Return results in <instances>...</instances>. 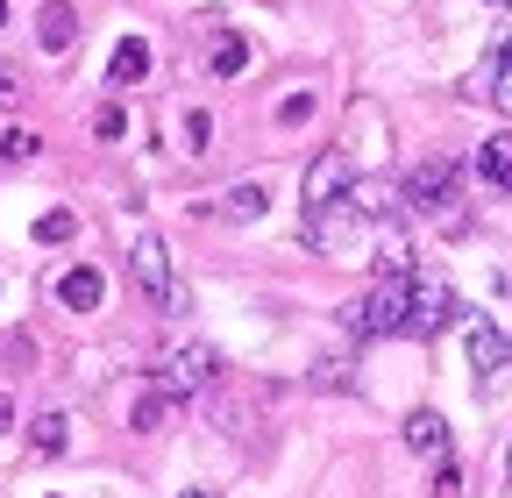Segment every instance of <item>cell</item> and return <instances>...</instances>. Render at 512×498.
I'll use <instances>...</instances> for the list:
<instances>
[{
	"instance_id": "6",
	"label": "cell",
	"mask_w": 512,
	"mask_h": 498,
	"mask_svg": "<svg viewBox=\"0 0 512 498\" xmlns=\"http://www.w3.org/2000/svg\"><path fill=\"white\" fill-rule=\"evenodd\" d=\"M456 185H463L456 164H420V171H406V200L420 214H434V207H456Z\"/></svg>"
},
{
	"instance_id": "26",
	"label": "cell",
	"mask_w": 512,
	"mask_h": 498,
	"mask_svg": "<svg viewBox=\"0 0 512 498\" xmlns=\"http://www.w3.org/2000/svg\"><path fill=\"white\" fill-rule=\"evenodd\" d=\"M505 484H512V449H505Z\"/></svg>"
},
{
	"instance_id": "3",
	"label": "cell",
	"mask_w": 512,
	"mask_h": 498,
	"mask_svg": "<svg viewBox=\"0 0 512 498\" xmlns=\"http://www.w3.org/2000/svg\"><path fill=\"white\" fill-rule=\"evenodd\" d=\"M214 370H221V363H214L207 342H178V349L157 363V392H164L171 406H178V399H200V392L214 385Z\"/></svg>"
},
{
	"instance_id": "8",
	"label": "cell",
	"mask_w": 512,
	"mask_h": 498,
	"mask_svg": "<svg viewBox=\"0 0 512 498\" xmlns=\"http://www.w3.org/2000/svg\"><path fill=\"white\" fill-rule=\"evenodd\" d=\"M470 100H491L498 114H512V36L484 57V72L470 79Z\"/></svg>"
},
{
	"instance_id": "7",
	"label": "cell",
	"mask_w": 512,
	"mask_h": 498,
	"mask_svg": "<svg viewBox=\"0 0 512 498\" xmlns=\"http://www.w3.org/2000/svg\"><path fill=\"white\" fill-rule=\"evenodd\" d=\"M470 370H477L484 385H498L505 370H512V335L491 328V321H477V328H470Z\"/></svg>"
},
{
	"instance_id": "17",
	"label": "cell",
	"mask_w": 512,
	"mask_h": 498,
	"mask_svg": "<svg viewBox=\"0 0 512 498\" xmlns=\"http://www.w3.org/2000/svg\"><path fill=\"white\" fill-rule=\"evenodd\" d=\"M164 413H171V399H164V392H143V399H136V413H128V427L150 434V427H164Z\"/></svg>"
},
{
	"instance_id": "5",
	"label": "cell",
	"mask_w": 512,
	"mask_h": 498,
	"mask_svg": "<svg viewBox=\"0 0 512 498\" xmlns=\"http://www.w3.org/2000/svg\"><path fill=\"white\" fill-rule=\"evenodd\" d=\"M448 321H463L456 292H448L441 278H413V299H406V335H441Z\"/></svg>"
},
{
	"instance_id": "4",
	"label": "cell",
	"mask_w": 512,
	"mask_h": 498,
	"mask_svg": "<svg viewBox=\"0 0 512 498\" xmlns=\"http://www.w3.org/2000/svg\"><path fill=\"white\" fill-rule=\"evenodd\" d=\"M349 185H356V157H349V150H320V157L306 164V178H299V207H306V214H328Z\"/></svg>"
},
{
	"instance_id": "2",
	"label": "cell",
	"mask_w": 512,
	"mask_h": 498,
	"mask_svg": "<svg viewBox=\"0 0 512 498\" xmlns=\"http://www.w3.org/2000/svg\"><path fill=\"white\" fill-rule=\"evenodd\" d=\"M128 271H136V285H143V299L157 306V314H185V292H178V271H171L164 235H136V257H128Z\"/></svg>"
},
{
	"instance_id": "23",
	"label": "cell",
	"mask_w": 512,
	"mask_h": 498,
	"mask_svg": "<svg viewBox=\"0 0 512 498\" xmlns=\"http://www.w3.org/2000/svg\"><path fill=\"white\" fill-rule=\"evenodd\" d=\"M313 385H320V392H349V363H320Z\"/></svg>"
},
{
	"instance_id": "1",
	"label": "cell",
	"mask_w": 512,
	"mask_h": 498,
	"mask_svg": "<svg viewBox=\"0 0 512 498\" xmlns=\"http://www.w3.org/2000/svg\"><path fill=\"white\" fill-rule=\"evenodd\" d=\"M406 299H413V271L399 278H377L356 306H349V328L370 342V335H406Z\"/></svg>"
},
{
	"instance_id": "18",
	"label": "cell",
	"mask_w": 512,
	"mask_h": 498,
	"mask_svg": "<svg viewBox=\"0 0 512 498\" xmlns=\"http://www.w3.org/2000/svg\"><path fill=\"white\" fill-rule=\"evenodd\" d=\"M72 235H79V214L72 207H57V214L36 221V242H72Z\"/></svg>"
},
{
	"instance_id": "28",
	"label": "cell",
	"mask_w": 512,
	"mask_h": 498,
	"mask_svg": "<svg viewBox=\"0 0 512 498\" xmlns=\"http://www.w3.org/2000/svg\"><path fill=\"white\" fill-rule=\"evenodd\" d=\"M0 22H8V0H0Z\"/></svg>"
},
{
	"instance_id": "14",
	"label": "cell",
	"mask_w": 512,
	"mask_h": 498,
	"mask_svg": "<svg viewBox=\"0 0 512 498\" xmlns=\"http://www.w3.org/2000/svg\"><path fill=\"white\" fill-rule=\"evenodd\" d=\"M64 442H72V420H64V413H43V420L29 427V449H36V456H64Z\"/></svg>"
},
{
	"instance_id": "15",
	"label": "cell",
	"mask_w": 512,
	"mask_h": 498,
	"mask_svg": "<svg viewBox=\"0 0 512 498\" xmlns=\"http://www.w3.org/2000/svg\"><path fill=\"white\" fill-rule=\"evenodd\" d=\"M207 72H214V79L249 72V36H221V43H214V57H207Z\"/></svg>"
},
{
	"instance_id": "22",
	"label": "cell",
	"mask_w": 512,
	"mask_h": 498,
	"mask_svg": "<svg viewBox=\"0 0 512 498\" xmlns=\"http://www.w3.org/2000/svg\"><path fill=\"white\" fill-rule=\"evenodd\" d=\"M93 136H107V143L128 136V114H121V107H100V114H93Z\"/></svg>"
},
{
	"instance_id": "10",
	"label": "cell",
	"mask_w": 512,
	"mask_h": 498,
	"mask_svg": "<svg viewBox=\"0 0 512 498\" xmlns=\"http://www.w3.org/2000/svg\"><path fill=\"white\" fill-rule=\"evenodd\" d=\"M36 43L50 50V57H64L79 43V15H72V0H43V15H36Z\"/></svg>"
},
{
	"instance_id": "16",
	"label": "cell",
	"mask_w": 512,
	"mask_h": 498,
	"mask_svg": "<svg viewBox=\"0 0 512 498\" xmlns=\"http://www.w3.org/2000/svg\"><path fill=\"white\" fill-rule=\"evenodd\" d=\"M221 207H228L235 221H256V214H264V207H271V193H264V185H235V193H228Z\"/></svg>"
},
{
	"instance_id": "13",
	"label": "cell",
	"mask_w": 512,
	"mask_h": 498,
	"mask_svg": "<svg viewBox=\"0 0 512 498\" xmlns=\"http://www.w3.org/2000/svg\"><path fill=\"white\" fill-rule=\"evenodd\" d=\"M477 171H484L491 185H505V193H512V136H491V143H477Z\"/></svg>"
},
{
	"instance_id": "27",
	"label": "cell",
	"mask_w": 512,
	"mask_h": 498,
	"mask_svg": "<svg viewBox=\"0 0 512 498\" xmlns=\"http://www.w3.org/2000/svg\"><path fill=\"white\" fill-rule=\"evenodd\" d=\"M185 498H214V491H185Z\"/></svg>"
},
{
	"instance_id": "24",
	"label": "cell",
	"mask_w": 512,
	"mask_h": 498,
	"mask_svg": "<svg viewBox=\"0 0 512 498\" xmlns=\"http://www.w3.org/2000/svg\"><path fill=\"white\" fill-rule=\"evenodd\" d=\"M15 100H22V79H15L8 65H0V107H15Z\"/></svg>"
},
{
	"instance_id": "12",
	"label": "cell",
	"mask_w": 512,
	"mask_h": 498,
	"mask_svg": "<svg viewBox=\"0 0 512 498\" xmlns=\"http://www.w3.org/2000/svg\"><path fill=\"white\" fill-rule=\"evenodd\" d=\"M406 449L448 463V420H441V413H413V420H406Z\"/></svg>"
},
{
	"instance_id": "20",
	"label": "cell",
	"mask_w": 512,
	"mask_h": 498,
	"mask_svg": "<svg viewBox=\"0 0 512 498\" xmlns=\"http://www.w3.org/2000/svg\"><path fill=\"white\" fill-rule=\"evenodd\" d=\"M178 136H185V157H207V136H214V121H207L200 107H192V114H185V129H178Z\"/></svg>"
},
{
	"instance_id": "9",
	"label": "cell",
	"mask_w": 512,
	"mask_h": 498,
	"mask_svg": "<svg viewBox=\"0 0 512 498\" xmlns=\"http://www.w3.org/2000/svg\"><path fill=\"white\" fill-rule=\"evenodd\" d=\"M143 79H150V43L143 36H121L114 57H107V86L128 93V86H143Z\"/></svg>"
},
{
	"instance_id": "11",
	"label": "cell",
	"mask_w": 512,
	"mask_h": 498,
	"mask_svg": "<svg viewBox=\"0 0 512 498\" xmlns=\"http://www.w3.org/2000/svg\"><path fill=\"white\" fill-rule=\"evenodd\" d=\"M100 299H107V278H100L93 264H79V271L57 278V306H72V314H93Z\"/></svg>"
},
{
	"instance_id": "21",
	"label": "cell",
	"mask_w": 512,
	"mask_h": 498,
	"mask_svg": "<svg viewBox=\"0 0 512 498\" xmlns=\"http://www.w3.org/2000/svg\"><path fill=\"white\" fill-rule=\"evenodd\" d=\"M313 107H320L313 93H292V100L278 107V121H285V129H299V121H313Z\"/></svg>"
},
{
	"instance_id": "29",
	"label": "cell",
	"mask_w": 512,
	"mask_h": 498,
	"mask_svg": "<svg viewBox=\"0 0 512 498\" xmlns=\"http://www.w3.org/2000/svg\"><path fill=\"white\" fill-rule=\"evenodd\" d=\"M498 8H512V0H498Z\"/></svg>"
},
{
	"instance_id": "25",
	"label": "cell",
	"mask_w": 512,
	"mask_h": 498,
	"mask_svg": "<svg viewBox=\"0 0 512 498\" xmlns=\"http://www.w3.org/2000/svg\"><path fill=\"white\" fill-rule=\"evenodd\" d=\"M0 434H15V399L0 392Z\"/></svg>"
},
{
	"instance_id": "19",
	"label": "cell",
	"mask_w": 512,
	"mask_h": 498,
	"mask_svg": "<svg viewBox=\"0 0 512 498\" xmlns=\"http://www.w3.org/2000/svg\"><path fill=\"white\" fill-rule=\"evenodd\" d=\"M43 150V136L36 129H8V136H0V157H8V164H29Z\"/></svg>"
}]
</instances>
